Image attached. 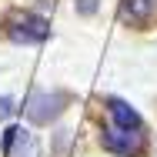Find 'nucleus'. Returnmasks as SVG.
<instances>
[{
  "label": "nucleus",
  "instance_id": "obj_1",
  "mask_svg": "<svg viewBox=\"0 0 157 157\" xmlns=\"http://www.w3.org/2000/svg\"><path fill=\"white\" fill-rule=\"evenodd\" d=\"M104 147L107 151H114V154L121 157H137L144 151V137L137 134V130H124V127H110V130H104Z\"/></svg>",
  "mask_w": 157,
  "mask_h": 157
},
{
  "label": "nucleus",
  "instance_id": "obj_2",
  "mask_svg": "<svg viewBox=\"0 0 157 157\" xmlns=\"http://www.w3.org/2000/svg\"><path fill=\"white\" fill-rule=\"evenodd\" d=\"M47 33H50V24L44 17H33V13H24L10 24V37L17 44H40V40H47Z\"/></svg>",
  "mask_w": 157,
  "mask_h": 157
},
{
  "label": "nucleus",
  "instance_id": "obj_3",
  "mask_svg": "<svg viewBox=\"0 0 157 157\" xmlns=\"http://www.w3.org/2000/svg\"><path fill=\"white\" fill-rule=\"evenodd\" d=\"M60 110H63V97L60 94H33L27 100V117L33 124H50Z\"/></svg>",
  "mask_w": 157,
  "mask_h": 157
},
{
  "label": "nucleus",
  "instance_id": "obj_4",
  "mask_svg": "<svg viewBox=\"0 0 157 157\" xmlns=\"http://www.w3.org/2000/svg\"><path fill=\"white\" fill-rule=\"evenodd\" d=\"M3 151H7V157H37L40 154V144H37L33 134L10 127V130L3 134Z\"/></svg>",
  "mask_w": 157,
  "mask_h": 157
},
{
  "label": "nucleus",
  "instance_id": "obj_5",
  "mask_svg": "<svg viewBox=\"0 0 157 157\" xmlns=\"http://www.w3.org/2000/svg\"><path fill=\"white\" fill-rule=\"evenodd\" d=\"M110 117H114V124L124 127V130H140V114L124 104V100H110Z\"/></svg>",
  "mask_w": 157,
  "mask_h": 157
},
{
  "label": "nucleus",
  "instance_id": "obj_6",
  "mask_svg": "<svg viewBox=\"0 0 157 157\" xmlns=\"http://www.w3.org/2000/svg\"><path fill=\"white\" fill-rule=\"evenodd\" d=\"M154 10H157V0H127V3H124V17H130L134 24L151 20Z\"/></svg>",
  "mask_w": 157,
  "mask_h": 157
},
{
  "label": "nucleus",
  "instance_id": "obj_7",
  "mask_svg": "<svg viewBox=\"0 0 157 157\" xmlns=\"http://www.w3.org/2000/svg\"><path fill=\"white\" fill-rule=\"evenodd\" d=\"M0 114H3V117L13 114V100H10V97H0Z\"/></svg>",
  "mask_w": 157,
  "mask_h": 157
},
{
  "label": "nucleus",
  "instance_id": "obj_8",
  "mask_svg": "<svg viewBox=\"0 0 157 157\" xmlns=\"http://www.w3.org/2000/svg\"><path fill=\"white\" fill-rule=\"evenodd\" d=\"M80 10H84V13H90V10H94V0H84V3H80Z\"/></svg>",
  "mask_w": 157,
  "mask_h": 157
}]
</instances>
